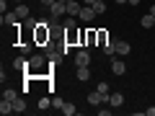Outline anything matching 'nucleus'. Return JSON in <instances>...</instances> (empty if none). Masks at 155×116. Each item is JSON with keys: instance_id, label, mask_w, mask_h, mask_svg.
<instances>
[{"instance_id": "f257e3e1", "label": "nucleus", "mask_w": 155, "mask_h": 116, "mask_svg": "<svg viewBox=\"0 0 155 116\" xmlns=\"http://www.w3.org/2000/svg\"><path fill=\"white\" fill-rule=\"evenodd\" d=\"M96 16H98V13L93 11V5H83V8H80V16H78V18H80V21H85V23H91Z\"/></svg>"}, {"instance_id": "f03ea898", "label": "nucleus", "mask_w": 155, "mask_h": 116, "mask_svg": "<svg viewBox=\"0 0 155 116\" xmlns=\"http://www.w3.org/2000/svg\"><path fill=\"white\" fill-rule=\"evenodd\" d=\"M75 65H78V67H88V65H91V52H88V49H80V52L75 54Z\"/></svg>"}, {"instance_id": "7ed1b4c3", "label": "nucleus", "mask_w": 155, "mask_h": 116, "mask_svg": "<svg viewBox=\"0 0 155 116\" xmlns=\"http://www.w3.org/2000/svg\"><path fill=\"white\" fill-rule=\"evenodd\" d=\"M65 5H67V16H72V18L80 16V8H83V3H80V0H67Z\"/></svg>"}, {"instance_id": "20e7f679", "label": "nucleus", "mask_w": 155, "mask_h": 116, "mask_svg": "<svg viewBox=\"0 0 155 116\" xmlns=\"http://www.w3.org/2000/svg\"><path fill=\"white\" fill-rule=\"evenodd\" d=\"M49 13H52V18H60V16H65V13H67V5L57 0V3H52V5H49Z\"/></svg>"}, {"instance_id": "39448f33", "label": "nucleus", "mask_w": 155, "mask_h": 116, "mask_svg": "<svg viewBox=\"0 0 155 116\" xmlns=\"http://www.w3.org/2000/svg\"><path fill=\"white\" fill-rule=\"evenodd\" d=\"M18 13L16 11H8V13H3V26H18Z\"/></svg>"}, {"instance_id": "423d86ee", "label": "nucleus", "mask_w": 155, "mask_h": 116, "mask_svg": "<svg viewBox=\"0 0 155 116\" xmlns=\"http://www.w3.org/2000/svg\"><path fill=\"white\" fill-rule=\"evenodd\" d=\"M47 23H39L36 28H34V31H36V41H41V44H44V41H49V28H44Z\"/></svg>"}, {"instance_id": "0eeeda50", "label": "nucleus", "mask_w": 155, "mask_h": 116, "mask_svg": "<svg viewBox=\"0 0 155 116\" xmlns=\"http://www.w3.org/2000/svg\"><path fill=\"white\" fill-rule=\"evenodd\" d=\"M111 72H114V75H124V72H127V65H124V60H122V57L111 62Z\"/></svg>"}, {"instance_id": "6e6552de", "label": "nucleus", "mask_w": 155, "mask_h": 116, "mask_svg": "<svg viewBox=\"0 0 155 116\" xmlns=\"http://www.w3.org/2000/svg\"><path fill=\"white\" fill-rule=\"evenodd\" d=\"M44 60H47L44 54H34L31 60H28V70H39V67L44 65Z\"/></svg>"}, {"instance_id": "1a4fd4ad", "label": "nucleus", "mask_w": 155, "mask_h": 116, "mask_svg": "<svg viewBox=\"0 0 155 116\" xmlns=\"http://www.w3.org/2000/svg\"><path fill=\"white\" fill-rule=\"evenodd\" d=\"M122 103H124V95L122 93H109V106H111V108H119Z\"/></svg>"}, {"instance_id": "9d476101", "label": "nucleus", "mask_w": 155, "mask_h": 116, "mask_svg": "<svg viewBox=\"0 0 155 116\" xmlns=\"http://www.w3.org/2000/svg\"><path fill=\"white\" fill-rule=\"evenodd\" d=\"M129 49H132V47H129V41H116V54H119V57H127Z\"/></svg>"}, {"instance_id": "9b49d317", "label": "nucleus", "mask_w": 155, "mask_h": 116, "mask_svg": "<svg viewBox=\"0 0 155 116\" xmlns=\"http://www.w3.org/2000/svg\"><path fill=\"white\" fill-rule=\"evenodd\" d=\"M0 114L3 116H8V114H16V111H13V101H0Z\"/></svg>"}, {"instance_id": "f8f14e48", "label": "nucleus", "mask_w": 155, "mask_h": 116, "mask_svg": "<svg viewBox=\"0 0 155 116\" xmlns=\"http://www.w3.org/2000/svg\"><path fill=\"white\" fill-rule=\"evenodd\" d=\"M88 103H91V106H98V103H104V95H101L98 90H91V93H88Z\"/></svg>"}, {"instance_id": "ddd939ff", "label": "nucleus", "mask_w": 155, "mask_h": 116, "mask_svg": "<svg viewBox=\"0 0 155 116\" xmlns=\"http://www.w3.org/2000/svg\"><path fill=\"white\" fill-rule=\"evenodd\" d=\"M13 67H16V70H26V67H28V60H26V54L16 57V60H13Z\"/></svg>"}, {"instance_id": "4468645a", "label": "nucleus", "mask_w": 155, "mask_h": 116, "mask_svg": "<svg viewBox=\"0 0 155 116\" xmlns=\"http://www.w3.org/2000/svg\"><path fill=\"white\" fill-rule=\"evenodd\" d=\"M104 54L106 57H114L116 54V41H106V44H104Z\"/></svg>"}, {"instance_id": "2eb2a0df", "label": "nucleus", "mask_w": 155, "mask_h": 116, "mask_svg": "<svg viewBox=\"0 0 155 116\" xmlns=\"http://www.w3.org/2000/svg\"><path fill=\"white\" fill-rule=\"evenodd\" d=\"M13 111H16V114H23V111H26V101L16 98V101H13Z\"/></svg>"}, {"instance_id": "dca6fc26", "label": "nucleus", "mask_w": 155, "mask_h": 116, "mask_svg": "<svg viewBox=\"0 0 155 116\" xmlns=\"http://www.w3.org/2000/svg\"><path fill=\"white\" fill-rule=\"evenodd\" d=\"M13 11L18 13V18H31V13H28V5H16Z\"/></svg>"}, {"instance_id": "f3484780", "label": "nucleus", "mask_w": 155, "mask_h": 116, "mask_svg": "<svg viewBox=\"0 0 155 116\" xmlns=\"http://www.w3.org/2000/svg\"><path fill=\"white\" fill-rule=\"evenodd\" d=\"M3 98H5V101H16L18 93H16L13 88H3Z\"/></svg>"}, {"instance_id": "a211bd4d", "label": "nucleus", "mask_w": 155, "mask_h": 116, "mask_svg": "<svg viewBox=\"0 0 155 116\" xmlns=\"http://www.w3.org/2000/svg\"><path fill=\"white\" fill-rule=\"evenodd\" d=\"M140 23H142L145 28H150V26H155V16H150V13H147V16H142V21H140Z\"/></svg>"}, {"instance_id": "6ab92c4d", "label": "nucleus", "mask_w": 155, "mask_h": 116, "mask_svg": "<svg viewBox=\"0 0 155 116\" xmlns=\"http://www.w3.org/2000/svg\"><path fill=\"white\" fill-rule=\"evenodd\" d=\"M88 77H91L88 67H78V80H88Z\"/></svg>"}, {"instance_id": "aec40b11", "label": "nucleus", "mask_w": 155, "mask_h": 116, "mask_svg": "<svg viewBox=\"0 0 155 116\" xmlns=\"http://www.w3.org/2000/svg\"><path fill=\"white\" fill-rule=\"evenodd\" d=\"M93 11L98 13V16H101V13L106 11V3H104V0H96V3H93Z\"/></svg>"}, {"instance_id": "412c9836", "label": "nucleus", "mask_w": 155, "mask_h": 116, "mask_svg": "<svg viewBox=\"0 0 155 116\" xmlns=\"http://www.w3.org/2000/svg\"><path fill=\"white\" fill-rule=\"evenodd\" d=\"M39 108H41V111H49L52 108V98H41V101H39Z\"/></svg>"}, {"instance_id": "4be33fe9", "label": "nucleus", "mask_w": 155, "mask_h": 116, "mask_svg": "<svg viewBox=\"0 0 155 116\" xmlns=\"http://www.w3.org/2000/svg\"><path fill=\"white\" fill-rule=\"evenodd\" d=\"M75 106H72V103H65V106H62V114H65V116H72V114H75Z\"/></svg>"}, {"instance_id": "5701e85b", "label": "nucleus", "mask_w": 155, "mask_h": 116, "mask_svg": "<svg viewBox=\"0 0 155 116\" xmlns=\"http://www.w3.org/2000/svg\"><path fill=\"white\" fill-rule=\"evenodd\" d=\"M96 90H98L101 95H109V85H106V83H98V85H96Z\"/></svg>"}, {"instance_id": "b1692460", "label": "nucleus", "mask_w": 155, "mask_h": 116, "mask_svg": "<svg viewBox=\"0 0 155 116\" xmlns=\"http://www.w3.org/2000/svg\"><path fill=\"white\" fill-rule=\"evenodd\" d=\"M52 106H54V108H60V111H62V106H65V101H62V98H57V95H54V98H52Z\"/></svg>"}, {"instance_id": "393cba45", "label": "nucleus", "mask_w": 155, "mask_h": 116, "mask_svg": "<svg viewBox=\"0 0 155 116\" xmlns=\"http://www.w3.org/2000/svg\"><path fill=\"white\" fill-rule=\"evenodd\" d=\"M26 26H28V28H36V26H39V23H36V21H34V18H26Z\"/></svg>"}, {"instance_id": "a878e982", "label": "nucleus", "mask_w": 155, "mask_h": 116, "mask_svg": "<svg viewBox=\"0 0 155 116\" xmlns=\"http://www.w3.org/2000/svg\"><path fill=\"white\" fill-rule=\"evenodd\" d=\"M145 116H155V106H150V108H145Z\"/></svg>"}, {"instance_id": "bb28decb", "label": "nucleus", "mask_w": 155, "mask_h": 116, "mask_svg": "<svg viewBox=\"0 0 155 116\" xmlns=\"http://www.w3.org/2000/svg\"><path fill=\"white\" fill-rule=\"evenodd\" d=\"M80 3H83V5H93L96 0H80Z\"/></svg>"}, {"instance_id": "cd10ccee", "label": "nucleus", "mask_w": 155, "mask_h": 116, "mask_svg": "<svg viewBox=\"0 0 155 116\" xmlns=\"http://www.w3.org/2000/svg\"><path fill=\"white\" fill-rule=\"evenodd\" d=\"M41 3H44V5H47V8H49V5H52V3H57V0H41Z\"/></svg>"}, {"instance_id": "c85d7f7f", "label": "nucleus", "mask_w": 155, "mask_h": 116, "mask_svg": "<svg viewBox=\"0 0 155 116\" xmlns=\"http://www.w3.org/2000/svg\"><path fill=\"white\" fill-rule=\"evenodd\" d=\"M127 3L129 5H140V0H127Z\"/></svg>"}, {"instance_id": "c756f323", "label": "nucleus", "mask_w": 155, "mask_h": 116, "mask_svg": "<svg viewBox=\"0 0 155 116\" xmlns=\"http://www.w3.org/2000/svg\"><path fill=\"white\" fill-rule=\"evenodd\" d=\"M114 3H116V5H124V3H127V0H114Z\"/></svg>"}, {"instance_id": "7c9ffc66", "label": "nucleus", "mask_w": 155, "mask_h": 116, "mask_svg": "<svg viewBox=\"0 0 155 116\" xmlns=\"http://www.w3.org/2000/svg\"><path fill=\"white\" fill-rule=\"evenodd\" d=\"M150 16H155V5H150Z\"/></svg>"}, {"instance_id": "2f4dec72", "label": "nucleus", "mask_w": 155, "mask_h": 116, "mask_svg": "<svg viewBox=\"0 0 155 116\" xmlns=\"http://www.w3.org/2000/svg\"><path fill=\"white\" fill-rule=\"evenodd\" d=\"M13 3H21V0H13Z\"/></svg>"}]
</instances>
